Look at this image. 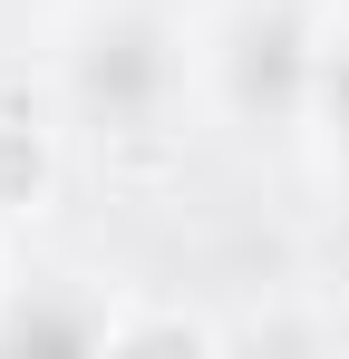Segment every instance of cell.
<instances>
[{"mask_svg": "<svg viewBox=\"0 0 349 359\" xmlns=\"http://www.w3.org/2000/svg\"><path fill=\"white\" fill-rule=\"evenodd\" d=\"M242 88H252V97H282V88H291V39H282V29H272V39H252Z\"/></svg>", "mask_w": 349, "mask_h": 359, "instance_id": "obj_1", "label": "cell"}, {"mask_svg": "<svg viewBox=\"0 0 349 359\" xmlns=\"http://www.w3.org/2000/svg\"><path fill=\"white\" fill-rule=\"evenodd\" d=\"M340 126H349V59H340Z\"/></svg>", "mask_w": 349, "mask_h": 359, "instance_id": "obj_3", "label": "cell"}, {"mask_svg": "<svg viewBox=\"0 0 349 359\" xmlns=\"http://www.w3.org/2000/svg\"><path fill=\"white\" fill-rule=\"evenodd\" d=\"M20 175H39V156H20V146H0V184H20Z\"/></svg>", "mask_w": 349, "mask_h": 359, "instance_id": "obj_2", "label": "cell"}]
</instances>
